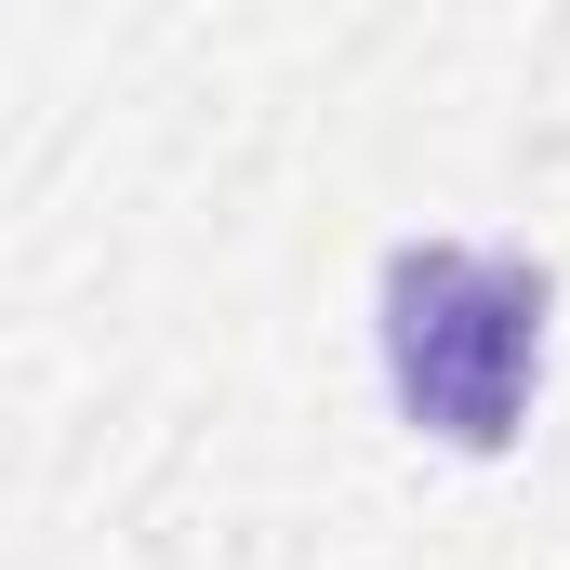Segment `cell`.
<instances>
[{
    "mask_svg": "<svg viewBox=\"0 0 570 570\" xmlns=\"http://www.w3.org/2000/svg\"><path fill=\"white\" fill-rule=\"evenodd\" d=\"M385 358H399L412 425L504 451L518 399H531V358H544V279L491 266V253H399L385 266Z\"/></svg>",
    "mask_w": 570,
    "mask_h": 570,
    "instance_id": "cell-1",
    "label": "cell"
}]
</instances>
